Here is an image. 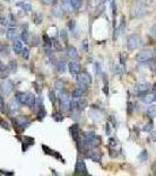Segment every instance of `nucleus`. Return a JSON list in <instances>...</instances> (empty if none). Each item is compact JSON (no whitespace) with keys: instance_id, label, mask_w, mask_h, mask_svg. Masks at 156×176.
<instances>
[{"instance_id":"nucleus-1","label":"nucleus","mask_w":156,"mask_h":176,"mask_svg":"<svg viewBox=\"0 0 156 176\" xmlns=\"http://www.w3.org/2000/svg\"><path fill=\"white\" fill-rule=\"evenodd\" d=\"M154 55H155L154 51H152V49H142L140 53H137V55L135 57V59H136L137 62L143 64V62H148V61L153 60Z\"/></svg>"},{"instance_id":"nucleus-2","label":"nucleus","mask_w":156,"mask_h":176,"mask_svg":"<svg viewBox=\"0 0 156 176\" xmlns=\"http://www.w3.org/2000/svg\"><path fill=\"white\" fill-rule=\"evenodd\" d=\"M126 44H127V47L133 51V49H136V48H139L141 46L142 40H141L140 35H137V34H130V35L127 36Z\"/></svg>"},{"instance_id":"nucleus-3","label":"nucleus","mask_w":156,"mask_h":176,"mask_svg":"<svg viewBox=\"0 0 156 176\" xmlns=\"http://www.w3.org/2000/svg\"><path fill=\"white\" fill-rule=\"evenodd\" d=\"M59 101H60V110H67L69 109V104L72 101V96L69 93L67 92H61L60 96H59Z\"/></svg>"},{"instance_id":"nucleus-4","label":"nucleus","mask_w":156,"mask_h":176,"mask_svg":"<svg viewBox=\"0 0 156 176\" xmlns=\"http://www.w3.org/2000/svg\"><path fill=\"white\" fill-rule=\"evenodd\" d=\"M14 127H18L19 128V130L20 132H24L26 128H28L29 127V124H31V121L26 117V116H24V115H20V116H16L14 120Z\"/></svg>"},{"instance_id":"nucleus-5","label":"nucleus","mask_w":156,"mask_h":176,"mask_svg":"<svg viewBox=\"0 0 156 176\" xmlns=\"http://www.w3.org/2000/svg\"><path fill=\"white\" fill-rule=\"evenodd\" d=\"M86 156H87L88 159H90L92 161L100 163L101 160H102V152H101L97 147H96V148H89V149L87 150V153H86Z\"/></svg>"},{"instance_id":"nucleus-6","label":"nucleus","mask_w":156,"mask_h":176,"mask_svg":"<svg viewBox=\"0 0 156 176\" xmlns=\"http://www.w3.org/2000/svg\"><path fill=\"white\" fill-rule=\"evenodd\" d=\"M89 117L94 121H101L103 119V110L96 107L95 104H93L89 110Z\"/></svg>"},{"instance_id":"nucleus-7","label":"nucleus","mask_w":156,"mask_h":176,"mask_svg":"<svg viewBox=\"0 0 156 176\" xmlns=\"http://www.w3.org/2000/svg\"><path fill=\"white\" fill-rule=\"evenodd\" d=\"M92 81H93V80H92V77H90V74L87 73V72L79 73L78 75H77V82L83 85V86H86V87H88V86L92 84Z\"/></svg>"},{"instance_id":"nucleus-8","label":"nucleus","mask_w":156,"mask_h":176,"mask_svg":"<svg viewBox=\"0 0 156 176\" xmlns=\"http://www.w3.org/2000/svg\"><path fill=\"white\" fill-rule=\"evenodd\" d=\"M149 89H150V85H149V82H147V81H141V82H139V84L135 86V90H136L137 95H140V96L146 95Z\"/></svg>"},{"instance_id":"nucleus-9","label":"nucleus","mask_w":156,"mask_h":176,"mask_svg":"<svg viewBox=\"0 0 156 176\" xmlns=\"http://www.w3.org/2000/svg\"><path fill=\"white\" fill-rule=\"evenodd\" d=\"M75 175H88V172H87V167H86V163L83 160L78 159L77 161V165H75Z\"/></svg>"},{"instance_id":"nucleus-10","label":"nucleus","mask_w":156,"mask_h":176,"mask_svg":"<svg viewBox=\"0 0 156 176\" xmlns=\"http://www.w3.org/2000/svg\"><path fill=\"white\" fill-rule=\"evenodd\" d=\"M69 133H71L72 139L77 142L79 139L81 137V129H80V126H79L78 123H74V124H72L69 127Z\"/></svg>"},{"instance_id":"nucleus-11","label":"nucleus","mask_w":156,"mask_h":176,"mask_svg":"<svg viewBox=\"0 0 156 176\" xmlns=\"http://www.w3.org/2000/svg\"><path fill=\"white\" fill-rule=\"evenodd\" d=\"M146 7L143 5H137L132 9V18H141L146 14Z\"/></svg>"},{"instance_id":"nucleus-12","label":"nucleus","mask_w":156,"mask_h":176,"mask_svg":"<svg viewBox=\"0 0 156 176\" xmlns=\"http://www.w3.org/2000/svg\"><path fill=\"white\" fill-rule=\"evenodd\" d=\"M6 38L11 41H15L18 40V38H20V33L16 29V27H9L6 32Z\"/></svg>"},{"instance_id":"nucleus-13","label":"nucleus","mask_w":156,"mask_h":176,"mask_svg":"<svg viewBox=\"0 0 156 176\" xmlns=\"http://www.w3.org/2000/svg\"><path fill=\"white\" fill-rule=\"evenodd\" d=\"M80 64H79L78 61H75V60H72L69 64H68V69H69V73L73 75V77H75L77 78V75H78L79 73H80Z\"/></svg>"},{"instance_id":"nucleus-14","label":"nucleus","mask_w":156,"mask_h":176,"mask_svg":"<svg viewBox=\"0 0 156 176\" xmlns=\"http://www.w3.org/2000/svg\"><path fill=\"white\" fill-rule=\"evenodd\" d=\"M13 88H14L13 82H12L11 80H8V79H6V80L2 82V85H1V90H2V93H4L5 95H9V94L12 93Z\"/></svg>"},{"instance_id":"nucleus-15","label":"nucleus","mask_w":156,"mask_h":176,"mask_svg":"<svg viewBox=\"0 0 156 176\" xmlns=\"http://www.w3.org/2000/svg\"><path fill=\"white\" fill-rule=\"evenodd\" d=\"M64 12H65V8L62 7L61 2H57V4L53 6V8H52V14H53L54 16H57V18L64 16Z\"/></svg>"},{"instance_id":"nucleus-16","label":"nucleus","mask_w":156,"mask_h":176,"mask_svg":"<svg viewBox=\"0 0 156 176\" xmlns=\"http://www.w3.org/2000/svg\"><path fill=\"white\" fill-rule=\"evenodd\" d=\"M42 150H44V153L45 154H47V155H51V156H54L55 159H58V160H60V161H62V163H65V160H64V157L58 153V152H55V150H52L49 147H47V146H44L42 145Z\"/></svg>"},{"instance_id":"nucleus-17","label":"nucleus","mask_w":156,"mask_h":176,"mask_svg":"<svg viewBox=\"0 0 156 176\" xmlns=\"http://www.w3.org/2000/svg\"><path fill=\"white\" fill-rule=\"evenodd\" d=\"M28 92H16L15 94V100L20 103V104H26L27 103V99H28Z\"/></svg>"},{"instance_id":"nucleus-18","label":"nucleus","mask_w":156,"mask_h":176,"mask_svg":"<svg viewBox=\"0 0 156 176\" xmlns=\"http://www.w3.org/2000/svg\"><path fill=\"white\" fill-rule=\"evenodd\" d=\"M66 55L71 59V60H77L78 59V51L75 47L73 46H68L66 49Z\"/></svg>"},{"instance_id":"nucleus-19","label":"nucleus","mask_w":156,"mask_h":176,"mask_svg":"<svg viewBox=\"0 0 156 176\" xmlns=\"http://www.w3.org/2000/svg\"><path fill=\"white\" fill-rule=\"evenodd\" d=\"M22 48H24L22 41H20V40H15V41H13V52H14L15 54H20L21 51H22Z\"/></svg>"},{"instance_id":"nucleus-20","label":"nucleus","mask_w":156,"mask_h":176,"mask_svg":"<svg viewBox=\"0 0 156 176\" xmlns=\"http://www.w3.org/2000/svg\"><path fill=\"white\" fill-rule=\"evenodd\" d=\"M6 71L8 73H15L18 71V64H16V61L15 60H11L8 62V65L6 66Z\"/></svg>"},{"instance_id":"nucleus-21","label":"nucleus","mask_w":156,"mask_h":176,"mask_svg":"<svg viewBox=\"0 0 156 176\" xmlns=\"http://www.w3.org/2000/svg\"><path fill=\"white\" fill-rule=\"evenodd\" d=\"M55 68H57V72L59 73H65L66 69H67V66H66V62L62 61V60H59L55 62Z\"/></svg>"},{"instance_id":"nucleus-22","label":"nucleus","mask_w":156,"mask_h":176,"mask_svg":"<svg viewBox=\"0 0 156 176\" xmlns=\"http://www.w3.org/2000/svg\"><path fill=\"white\" fill-rule=\"evenodd\" d=\"M33 143H34V139L28 137V136H25V137H24V141H22V150L26 152V150L28 149V147L32 146Z\"/></svg>"},{"instance_id":"nucleus-23","label":"nucleus","mask_w":156,"mask_h":176,"mask_svg":"<svg viewBox=\"0 0 156 176\" xmlns=\"http://www.w3.org/2000/svg\"><path fill=\"white\" fill-rule=\"evenodd\" d=\"M18 7H20L24 12H31L32 11V5L29 2H25V1H21V2H18L16 4Z\"/></svg>"},{"instance_id":"nucleus-24","label":"nucleus","mask_w":156,"mask_h":176,"mask_svg":"<svg viewBox=\"0 0 156 176\" xmlns=\"http://www.w3.org/2000/svg\"><path fill=\"white\" fill-rule=\"evenodd\" d=\"M20 39H21V41L22 42H25V44H27L28 42V29H27V25H25L24 26V29L21 31V33H20Z\"/></svg>"},{"instance_id":"nucleus-25","label":"nucleus","mask_w":156,"mask_h":176,"mask_svg":"<svg viewBox=\"0 0 156 176\" xmlns=\"http://www.w3.org/2000/svg\"><path fill=\"white\" fill-rule=\"evenodd\" d=\"M154 101H155L154 94H146V95L142 96V102H143L145 104H150V103H153Z\"/></svg>"},{"instance_id":"nucleus-26","label":"nucleus","mask_w":156,"mask_h":176,"mask_svg":"<svg viewBox=\"0 0 156 176\" xmlns=\"http://www.w3.org/2000/svg\"><path fill=\"white\" fill-rule=\"evenodd\" d=\"M77 101H78V108L80 110H83V109H86L87 108V106H88V101L84 99V97H79L77 99Z\"/></svg>"},{"instance_id":"nucleus-27","label":"nucleus","mask_w":156,"mask_h":176,"mask_svg":"<svg viewBox=\"0 0 156 176\" xmlns=\"http://www.w3.org/2000/svg\"><path fill=\"white\" fill-rule=\"evenodd\" d=\"M35 95L33 94V93H29L28 94V99H27V103H26V106H28L29 108H33L34 106H35Z\"/></svg>"},{"instance_id":"nucleus-28","label":"nucleus","mask_w":156,"mask_h":176,"mask_svg":"<svg viewBox=\"0 0 156 176\" xmlns=\"http://www.w3.org/2000/svg\"><path fill=\"white\" fill-rule=\"evenodd\" d=\"M18 104H19V102L16 100H14L13 102H11V104H9V115L11 116L15 115V113L18 110Z\"/></svg>"},{"instance_id":"nucleus-29","label":"nucleus","mask_w":156,"mask_h":176,"mask_svg":"<svg viewBox=\"0 0 156 176\" xmlns=\"http://www.w3.org/2000/svg\"><path fill=\"white\" fill-rule=\"evenodd\" d=\"M96 136V134L94 133V132H92V130H88V132H86L84 134H83V139L86 140V142H87V145L94 139Z\"/></svg>"},{"instance_id":"nucleus-30","label":"nucleus","mask_w":156,"mask_h":176,"mask_svg":"<svg viewBox=\"0 0 156 176\" xmlns=\"http://www.w3.org/2000/svg\"><path fill=\"white\" fill-rule=\"evenodd\" d=\"M147 114H148V116L150 119L156 117V104H152V106H149L147 108Z\"/></svg>"},{"instance_id":"nucleus-31","label":"nucleus","mask_w":156,"mask_h":176,"mask_svg":"<svg viewBox=\"0 0 156 176\" xmlns=\"http://www.w3.org/2000/svg\"><path fill=\"white\" fill-rule=\"evenodd\" d=\"M83 94H84V90L81 89V88L77 87L73 90V93H72V97H73V99H79V97L83 96Z\"/></svg>"},{"instance_id":"nucleus-32","label":"nucleus","mask_w":156,"mask_h":176,"mask_svg":"<svg viewBox=\"0 0 156 176\" xmlns=\"http://www.w3.org/2000/svg\"><path fill=\"white\" fill-rule=\"evenodd\" d=\"M148 156H149V155H148V152H147L146 149H143V150L139 154L137 159H139V161H140V162H146V161L148 160Z\"/></svg>"},{"instance_id":"nucleus-33","label":"nucleus","mask_w":156,"mask_h":176,"mask_svg":"<svg viewBox=\"0 0 156 176\" xmlns=\"http://www.w3.org/2000/svg\"><path fill=\"white\" fill-rule=\"evenodd\" d=\"M45 116H46V110H45V108H44V107L39 108V109H38V116H36L38 121H44Z\"/></svg>"},{"instance_id":"nucleus-34","label":"nucleus","mask_w":156,"mask_h":176,"mask_svg":"<svg viewBox=\"0 0 156 176\" xmlns=\"http://www.w3.org/2000/svg\"><path fill=\"white\" fill-rule=\"evenodd\" d=\"M42 20H44L42 13H41V12H36V13L34 14V22H35V25H40Z\"/></svg>"},{"instance_id":"nucleus-35","label":"nucleus","mask_w":156,"mask_h":176,"mask_svg":"<svg viewBox=\"0 0 156 176\" xmlns=\"http://www.w3.org/2000/svg\"><path fill=\"white\" fill-rule=\"evenodd\" d=\"M65 86H66V84H65V81H62V80H58V81H55V84H54L55 89H58V90H60V92H62V90L65 89Z\"/></svg>"},{"instance_id":"nucleus-36","label":"nucleus","mask_w":156,"mask_h":176,"mask_svg":"<svg viewBox=\"0 0 156 176\" xmlns=\"http://www.w3.org/2000/svg\"><path fill=\"white\" fill-rule=\"evenodd\" d=\"M153 127H154V123H153V120L150 119V120L143 126L142 129H143V132H152V130H153Z\"/></svg>"},{"instance_id":"nucleus-37","label":"nucleus","mask_w":156,"mask_h":176,"mask_svg":"<svg viewBox=\"0 0 156 176\" xmlns=\"http://www.w3.org/2000/svg\"><path fill=\"white\" fill-rule=\"evenodd\" d=\"M71 5L73 9H80L82 6V0H71Z\"/></svg>"},{"instance_id":"nucleus-38","label":"nucleus","mask_w":156,"mask_h":176,"mask_svg":"<svg viewBox=\"0 0 156 176\" xmlns=\"http://www.w3.org/2000/svg\"><path fill=\"white\" fill-rule=\"evenodd\" d=\"M52 117H53L57 122H61V121H64V115H62L60 112H55V113H53Z\"/></svg>"},{"instance_id":"nucleus-39","label":"nucleus","mask_w":156,"mask_h":176,"mask_svg":"<svg viewBox=\"0 0 156 176\" xmlns=\"http://www.w3.org/2000/svg\"><path fill=\"white\" fill-rule=\"evenodd\" d=\"M60 39H61V41H64L65 44L67 42L68 35H67V31H66V29H61V31H60Z\"/></svg>"},{"instance_id":"nucleus-40","label":"nucleus","mask_w":156,"mask_h":176,"mask_svg":"<svg viewBox=\"0 0 156 176\" xmlns=\"http://www.w3.org/2000/svg\"><path fill=\"white\" fill-rule=\"evenodd\" d=\"M20 54H21V57H22V58H24L25 60H27V59L29 58V49H28L27 47H24Z\"/></svg>"},{"instance_id":"nucleus-41","label":"nucleus","mask_w":156,"mask_h":176,"mask_svg":"<svg viewBox=\"0 0 156 176\" xmlns=\"http://www.w3.org/2000/svg\"><path fill=\"white\" fill-rule=\"evenodd\" d=\"M34 107H36V109H39V108L44 107V103H42V97H41V96H38V97L35 99V106H34Z\"/></svg>"},{"instance_id":"nucleus-42","label":"nucleus","mask_w":156,"mask_h":176,"mask_svg":"<svg viewBox=\"0 0 156 176\" xmlns=\"http://www.w3.org/2000/svg\"><path fill=\"white\" fill-rule=\"evenodd\" d=\"M125 28H126V21H125V18H122L120 26H119V29H117V31H120V34H122L125 32Z\"/></svg>"},{"instance_id":"nucleus-43","label":"nucleus","mask_w":156,"mask_h":176,"mask_svg":"<svg viewBox=\"0 0 156 176\" xmlns=\"http://www.w3.org/2000/svg\"><path fill=\"white\" fill-rule=\"evenodd\" d=\"M116 145H117L116 139H114V137H109V140H108V146H109L110 148H114V147H116Z\"/></svg>"},{"instance_id":"nucleus-44","label":"nucleus","mask_w":156,"mask_h":176,"mask_svg":"<svg viewBox=\"0 0 156 176\" xmlns=\"http://www.w3.org/2000/svg\"><path fill=\"white\" fill-rule=\"evenodd\" d=\"M68 28H69V31H75V28H77V21L75 20H69Z\"/></svg>"},{"instance_id":"nucleus-45","label":"nucleus","mask_w":156,"mask_h":176,"mask_svg":"<svg viewBox=\"0 0 156 176\" xmlns=\"http://www.w3.org/2000/svg\"><path fill=\"white\" fill-rule=\"evenodd\" d=\"M0 127L6 129V130H9V126H8V122H6L5 120H0Z\"/></svg>"},{"instance_id":"nucleus-46","label":"nucleus","mask_w":156,"mask_h":176,"mask_svg":"<svg viewBox=\"0 0 156 176\" xmlns=\"http://www.w3.org/2000/svg\"><path fill=\"white\" fill-rule=\"evenodd\" d=\"M0 25L8 26V18L7 16H0Z\"/></svg>"},{"instance_id":"nucleus-47","label":"nucleus","mask_w":156,"mask_h":176,"mask_svg":"<svg viewBox=\"0 0 156 176\" xmlns=\"http://www.w3.org/2000/svg\"><path fill=\"white\" fill-rule=\"evenodd\" d=\"M49 100H51V102L54 104L55 103V101H57V96H55V93L54 92H49Z\"/></svg>"},{"instance_id":"nucleus-48","label":"nucleus","mask_w":156,"mask_h":176,"mask_svg":"<svg viewBox=\"0 0 156 176\" xmlns=\"http://www.w3.org/2000/svg\"><path fill=\"white\" fill-rule=\"evenodd\" d=\"M39 44H40L39 36H38V35H34V36H33V41H32V45H33V46H38Z\"/></svg>"},{"instance_id":"nucleus-49","label":"nucleus","mask_w":156,"mask_h":176,"mask_svg":"<svg viewBox=\"0 0 156 176\" xmlns=\"http://www.w3.org/2000/svg\"><path fill=\"white\" fill-rule=\"evenodd\" d=\"M106 134L109 136L112 134V127H110V122H107L106 123Z\"/></svg>"},{"instance_id":"nucleus-50","label":"nucleus","mask_w":156,"mask_h":176,"mask_svg":"<svg viewBox=\"0 0 156 176\" xmlns=\"http://www.w3.org/2000/svg\"><path fill=\"white\" fill-rule=\"evenodd\" d=\"M150 35H152L154 39H156V24L153 25L152 28H150Z\"/></svg>"},{"instance_id":"nucleus-51","label":"nucleus","mask_w":156,"mask_h":176,"mask_svg":"<svg viewBox=\"0 0 156 176\" xmlns=\"http://www.w3.org/2000/svg\"><path fill=\"white\" fill-rule=\"evenodd\" d=\"M127 106H128V107H127V112H128V114H129V115H132V114H133V107H134V106H133V103H132V102H128V104H127Z\"/></svg>"},{"instance_id":"nucleus-52","label":"nucleus","mask_w":156,"mask_h":176,"mask_svg":"<svg viewBox=\"0 0 156 176\" xmlns=\"http://www.w3.org/2000/svg\"><path fill=\"white\" fill-rule=\"evenodd\" d=\"M4 108H5V101H4V97L0 95V112L4 110Z\"/></svg>"},{"instance_id":"nucleus-53","label":"nucleus","mask_w":156,"mask_h":176,"mask_svg":"<svg viewBox=\"0 0 156 176\" xmlns=\"http://www.w3.org/2000/svg\"><path fill=\"white\" fill-rule=\"evenodd\" d=\"M82 46H83V51H84V52H87V51H88V40H87V39H86V40H83Z\"/></svg>"},{"instance_id":"nucleus-54","label":"nucleus","mask_w":156,"mask_h":176,"mask_svg":"<svg viewBox=\"0 0 156 176\" xmlns=\"http://www.w3.org/2000/svg\"><path fill=\"white\" fill-rule=\"evenodd\" d=\"M115 153H117V152L114 150V149H109V155H110L112 157H116V156H117V154H115Z\"/></svg>"},{"instance_id":"nucleus-55","label":"nucleus","mask_w":156,"mask_h":176,"mask_svg":"<svg viewBox=\"0 0 156 176\" xmlns=\"http://www.w3.org/2000/svg\"><path fill=\"white\" fill-rule=\"evenodd\" d=\"M150 140L156 142V132H152V134H150Z\"/></svg>"},{"instance_id":"nucleus-56","label":"nucleus","mask_w":156,"mask_h":176,"mask_svg":"<svg viewBox=\"0 0 156 176\" xmlns=\"http://www.w3.org/2000/svg\"><path fill=\"white\" fill-rule=\"evenodd\" d=\"M42 1V4H45V5H51V4H53L55 0H41Z\"/></svg>"},{"instance_id":"nucleus-57","label":"nucleus","mask_w":156,"mask_h":176,"mask_svg":"<svg viewBox=\"0 0 156 176\" xmlns=\"http://www.w3.org/2000/svg\"><path fill=\"white\" fill-rule=\"evenodd\" d=\"M152 170H153V174L156 175V161L152 165Z\"/></svg>"},{"instance_id":"nucleus-58","label":"nucleus","mask_w":156,"mask_h":176,"mask_svg":"<svg viewBox=\"0 0 156 176\" xmlns=\"http://www.w3.org/2000/svg\"><path fill=\"white\" fill-rule=\"evenodd\" d=\"M6 69V66H4V64L1 62V60H0V72H2V71H5Z\"/></svg>"},{"instance_id":"nucleus-59","label":"nucleus","mask_w":156,"mask_h":176,"mask_svg":"<svg viewBox=\"0 0 156 176\" xmlns=\"http://www.w3.org/2000/svg\"><path fill=\"white\" fill-rule=\"evenodd\" d=\"M155 74H156V67H155Z\"/></svg>"},{"instance_id":"nucleus-60","label":"nucleus","mask_w":156,"mask_h":176,"mask_svg":"<svg viewBox=\"0 0 156 176\" xmlns=\"http://www.w3.org/2000/svg\"><path fill=\"white\" fill-rule=\"evenodd\" d=\"M155 55H156V51H155Z\"/></svg>"}]
</instances>
